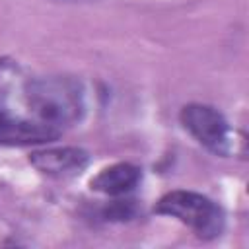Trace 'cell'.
Here are the masks:
<instances>
[{
	"mask_svg": "<svg viewBox=\"0 0 249 249\" xmlns=\"http://www.w3.org/2000/svg\"><path fill=\"white\" fill-rule=\"evenodd\" d=\"M23 97L31 117L53 126L74 124L86 111L84 88L70 76H45L29 80L23 88Z\"/></svg>",
	"mask_w": 249,
	"mask_h": 249,
	"instance_id": "1",
	"label": "cell"
},
{
	"mask_svg": "<svg viewBox=\"0 0 249 249\" xmlns=\"http://www.w3.org/2000/svg\"><path fill=\"white\" fill-rule=\"evenodd\" d=\"M156 212L179 220L202 239L218 237L224 230L222 208L200 193L171 191L158 200Z\"/></svg>",
	"mask_w": 249,
	"mask_h": 249,
	"instance_id": "2",
	"label": "cell"
},
{
	"mask_svg": "<svg viewBox=\"0 0 249 249\" xmlns=\"http://www.w3.org/2000/svg\"><path fill=\"white\" fill-rule=\"evenodd\" d=\"M12 64H10V60H4V58H0V72H4V70H8Z\"/></svg>",
	"mask_w": 249,
	"mask_h": 249,
	"instance_id": "7",
	"label": "cell"
},
{
	"mask_svg": "<svg viewBox=\"0 0 249 249\" xmlns=\"http://www.w3.org/2000/svg\"><path fill=\"white\" fill-rule=\"evenodd\" d=\"M29 163L47 175L66 177L76 175L86 169L89 163V154L76 146H62V148H45L37 150L29 156Z\"/></svg>",
	"mask_w": 249,
	"mask_h": 249,
	"instance_id": "5",
	"label": "cell"
},
{
	"mask_svg": "<svg viewBox=\"0 0 249 249\" xmlns=\"http://www.w3.org/2000/svg\"><path fill=\"white\" fill-rule=\"evenodd\" d=\"M140 177H142L140 167L132 163H113L101 169L95 177H91L89 187L91 191H97L109 196H121L130 193L140 183Z\"/></svg>",
	"mask_w": 249,
	"mask_h": 249,
	"instance_id": "6",
	"label": "cell"
},
{
	"mask_svg": "<svg viewBox=\"0 0 249 249\" xmlns=\"http://www.w3.org/2000/svg\"><path fill=\"white\" fill-rule=\"evenodd\" d=\"M60 128L35 117H16L10 111L0 115V146H33L56 140Z\"/></svg>",
	"mask_w": 249,
	"mask_h": 249,
	"instance_id": "4",
	"label": "cell"
},
{
	"mask_svg": "<svg viewBox=\"0 0 249 249\" xmlns=\"http://www.w3.org/2000/svg\"><path fill=\"white\" fill-rule=\"evenodd\" d=\"M181 124L185 130L206 150L216 156H230L233 150V130L224 115L202 103H191L181 109Z\"/></svg>",
	"mask_w": 249,
	"mask_h": 249,
	"instance_id": "3",
	"label": "cell"
}]
</instances>
